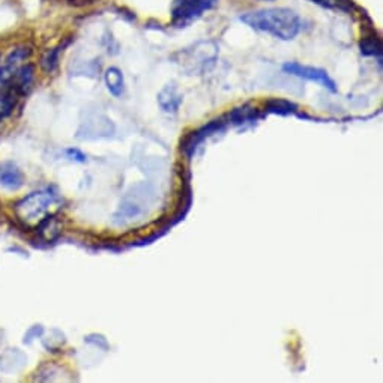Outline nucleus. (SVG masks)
I'll list each match as a JSON object with an SVG mask.
<instances>
[{"label":"nucleus","mask_w":383,"mask_h":383,"mask_svg":"<svg viewBox=\"0 0 383 383\" xmlns=\"http://www.w3.org/2000/svg\"><path fill=\"white\" fill-rule=\"evenodd\" d=\"M59 51H61V47L53 49L42 56L41 66L45 73H53L56 70V66H58V62H59Z\"/></svg>","instance_id":"17"},{"label":"nucleus","mask_w":383,"mask_h":383,"mask_svg":"<svg viewBox=\"0 0 383 383\" xmlns=\"http://www.w3.org/2000/svg\"><path fill=\"white\" fill-rule=\"evenodd\" d=\"M104 82L107 86V90L116 98H120L123 94H125V78H123L122 71L116 66H110L107 68V71L104 74Z\"/></svg>","instance_id":"10"},{"label":"nucleus","mask_w":383,"mask_h":383,"mask_svg":"<svg viewBox=\"0 0 383 383\" xmlns=\"http://www.w3.org/2000/svg\"><path fill=\"white\" fill-rule=\"evenodd\" d=\"M296 106L290 103V101H286V99H269L266 103V110L269 113H277V115H290V113H295L296 111Z\"/></svg>","instance_id":"14"},{"label":"nucleus","mask_w":383,"mask_h":383,"mask_svg":"<svg viewBox=\"0 0 383 383\" xmlns=\"http://www.w3.org/2000/svg\"><path fill=\"white\" fill-rule=\"evenodd\" d=\"M239 20L248 27L265 32L281 41L295 39L302 27L299 15L289 8H266L245 13Z\"/></svg>","instance_id":"1"},{"label":"nucleus","mask_w":383,"mask_h":383,"mask_svg":"<svg viewBox=\"0 0 383 383\" xmlns=\"http://www.w3.org/2000/svg\"><path fill=\"white\" fill-rule=\"evenodd\" d=\"M25 184V176H23L20 168L13 163L0 164V187L5 189L15 191Z\"/></svg>","instance_id":"8"},{"label":"nucleus","mask_w":383,"mask_h":383,"mask_svg":"<svg viewBox=\"0 0 383 383\" xmlns=\"http://www.w3.org/2000/svg\"><path fill=\"white\" fill-rule=\"evenodd\" d=\"M115 127H113L111 120L106 116H90L84 122H82V127L78 130V139H96V137H108L113 134Z\"/></svg>","instance_id":"6"},{"label":"nucleus","mask_w":383,"mask_h":383,"mask_svg":"<svg viewBox=\"0 0 383 383\" xmlns=\"http://www.w3.org/2000/svg\"><path fill=\"white\" fill-rule=\"evenodd\" d=\"M360 53L365 56H380L382 54V42L376 37H365L359 42Z\"/></svg>","instance_id":"16"},{"label":"nucleus","mask_w":383,"mask_h":383,"mask_svg":"<svg viewBox=\"0 0 383 383\" xmlns=\"http://www.w3.org/2000/svg\"><path fill=\"white\" fill-rule=\"evenodd\" d=\"M260 115H258L257 108H253L250 106H242L239 108H234L230 115L229 120L233 123V125H244V123L248 122H256Z\"/></svg>","instance_id":"11"},{"label":"nucleus","mask_w":383,"mask_h":383,"mask_svg":"<svg viewBox=\"0 0 383 383\" xmlns=\"http://www.w3.org/2000/svg\"><path fill=\"white\" fill-rule=\"evenodd\" d=\"M58 203V193H54L53 188H44L21 199L15 205V215L23 224L35 225L50 215L51 208Z\"/></svg>","instance_id":"2"},{"label":"nucleus","mask_w":383,"mask_h":383,"mask_svg":"<svg viewBox=\"0 0 383 383\" xmlns=\"http://www.w3.org/2000/svg\"><path fill=\"white\" fill-rule=\"evenodd\" d=\"M265 2H274V0H265Z\"/></svg>","instance_id":"20"},{"label":"nucleus","mask_w":383,"mask_h":383,"mask_svg":"<svg viewBox=\"0 0 383 383\" xmlns=\"http://www.w3.org/2000/svg\"><path fill=\"white\" fill-rule=\"evenodd\" d=\"M25 363H26V356L21 352H18L17 349H14V351H8L6 353L2 355V358H0V367H2V370L5 371L18 370L20 367L25 365Z\"/></svg>","instance_id":"13"},{"label":"nucleus","mask_w":383,"mask_h":383,"mask_svg":"<svg viewBox=\"0 0 383 383\" xmlns=\"http://www.w3.org/2000/svg\"><path fill=\"white\" fill-rule=\"evenodd\" d=\"M182 59H180V65L189 73H203L208 71L209 66L213 65L217 59V47L212 42H200L196 44L191 50H185L180 53Z\"/></svg>","instance_id":"3"},{"label":"nucleus","mask_w":383,"mask_h":383,"mask_svg":"<svg viewBox=\"0 0 383 383\" xmlns=\"http://www.w3.org/2000/svg\"><path fill=\"white\" fill-rule=\"evenodd\" d=\"M213 4L215 0H180L173 8V21L180 27L201 15V13L212 8Z\"/></svg>","instance_id":"5"},{"label":"nucleus","mask_w":383,"mask_h":383,"mask_svg":"<svg viewBox=\"0 0 383 383\" xmlns=\"http://www.w3.org/2000/svg\"><path fill=\"white\" fill-rule=\"evenodd\" d=\"M158 104L163 108V111L170 113V115H175V113L179 110L180 104H182V94L179 92V89L172 83L163 87V90L158 94Z\"/></svg>","instance_id":"9"},{"label":"nucleus","mask_w":383,"mask_h":383,"mask_svg":"<svg viewBox=\"0 0 383 383\" xmlns=\"http://www.w3.org/2000/svg\"><path fill=\"white\" fill-rule=\"evenodd\" d=\"M283 71L289 75H295V77L303 78V80L318 83L322 87L331 90V92H337L335 82L329 77L328 73H326L325 70H320V68L301 65L296 62H287L283 65Z\"/></svg>","instance_id":"4"},{"label":"nucleus","mask_w":383,"mask_h":383,"mask_svg":"<svg viewBox=\"0 0 383 383\" xmlns=\"http://www.w3.org/2000/svg\"><path fill=\"white\" fill-rule=\"evenodd\" d=\"M65 155L66 158H70L71 161H75V163H86V155L80 151V149H74V148H70L65 151Z\"/></svg>","instance_id":"18"},{"label":"nucleus","mask_w":383,"mask_h":383,"mask_svg":"<svg viewBox=\"0 0 383 383\" xmlns=\"http://www.w3.org/2000/svg\"><path fill=\"white\" fill-rule=\"evenodd\" d=\"M44 328L41 325H37V326H33V328H30L26 335H25V340H23V343L25 344H30L32 340H35V338H38L41 334H42Z\"/></svg>","instance_id":"19"},{"label":"nucleus","mask_w":383,"mask_h":383,"mask_svg":"<svg viewBox=\"0 0 383 383\" xmlns=\"http://www.w3.org/2000/svg\"><path fill=\"white\" fill-rule=\"evenodd\" d=\"M59 232H61V222L54 215H51V213L38 224V233L45 241H53L54 238H58Z\"/></svg>","instance_id":"12"},{"label":"nucleus","mask_w":383,"mask_h":383,"mask_svg":"<svg viewBox=\"0 0 383 383\" xmlns=\"http://www.w3.org/2000/svg\"><path fill=\"white\" fill-rule=\"evenodd\" d=\"M224 125H225V122H224L222 119H218V120H213V122L208 123L206 127L200 128L199 131L193 132V135H189V137L185 140V143H184V146H182L184 152H185L188 156H191V155H193V152L196 151L197 146H199L203 140H205L206 137H209V135H212V134H215V132L221 131V130L224 128Z\"/></svg>","instance_id":"7"},{"label":"nucleus","mask_w":383,"mask_h":383,"mask_svg":"<svg viewBox=\"0 0 383 383\" xmlns=\"http://www.w3.org/2000/svg\"><path fill=\"white\" fill-rule=\"evenodd\" d=\"M311 2L322 8L332 9V11H343V13H351V11L355 8L352 0H311Z\"/></svg>","instance_id":"15"}]
</instances>
